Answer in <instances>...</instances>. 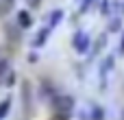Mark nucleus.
Wrapping results in <instances>:
<instances>
[{
	"mask_svg": "<svg viewBox=\"0 0 124 120\" xmlns=\"http://www.w3.org/2000/svg\"><path fill=\"white\" fill-rule=\"evenodd\" d=\"M9 72V61H4V59H0V83L4 81V74Z\"/></svg>",
	"mask_w": 124,
	"mask_h": 120,
	"instance_id": "423d86ee",
	"label": "nucleus"
},
{
	"mask_svg": "<svg viewBox=\"0 0 124 120\" xmlns=\"http://www.w3.org/2000/svg\"><path fill=\"white\" fill-rule=\"evenodd\" d=\"M122 120H124V109H122Z\"/></svg>",
	"mask_w": 124,
	"mask_h": 120,
	"instance_id": "9d476101",
	"label": "nucleus"
},
{
	"mask_svg": "<svg viewBox=\"0 0 124 120\" xmlns=\"http://www.w3.org/2000/svg\"><path fill=\"white\" fill-rule=\"evenodd\" d=\"M54 111L61 120H70L72 111H74V101L70 96H57L54 98Z\"/></svg>",
	"mask_w": 124,
	"mask_h": 120,
	"instance_id": "f257e3e1",
	"label": "nucleus"
},
{
	"mask_svg": "<svg viewBox=\"0 0 124 120\" xmlns=\"http://www.w3.org/2000/svg\"><path fill=\"white\" fill-rule=\"evenodd\" d=\"M92 2H96V0H83V4H81V13H85L87 9H89V4Z\"/></svg>",
	"mask_w": 124,
	"mask_h": 120,
	"instance_id": "0eeeda50",
	"label": "nucleus"
},
{
	"mask_svg": "<svg viewBox=\"0 0 124 120\" xmlns=\"http://www.w3.org/2000/svg\"><path fill=\"white\" fill-rule=\"evenodd\" d=\"M26 4H28L31 9H35V7H39V4H41V0H26Z\"/></svg>",
	"mask_w": 124,
	"mask_h": 120,
	"instance_id": "6e6552de",
	"label": "nucleus"
},
{
	"mask_svg": "<svg viewBox=\"0 0 124 120\" xmlns=\"http://www.w3.org/2000/svg\"><path fill=\"white\" fill-rule=\"evenodd\" d=\"M89 44H92V39H89L87 33H83V31L74 33V37H72V46L76 48V52H87Z\"/></svg>",
	"mask_w": 124,
	"mask_h": 120,
	"instance_id": "f03ea898",
	"label": "nucleus"
},
{
	"mask_svg": "<svg viewBox=\"0 0 124 120\" xmlns=\"http://www.w3.org/2000/svg\"><path fill=\"white\" fill-rule=\"evenodd\" d=\"M61 20H63V11H61V9H57V11L50 15V24H48V28L52 31V26H54V24H59Z\"/></svg>",
	"mask_w": 124,
	"mask_h": 120,
	"instance_id": "20e7f679",
	"label": "nucleus"
},
{
	"mask_svg": "<svg viewBox=\"0 0 124 120\" xmlns=\"http://www.w3.org/2000/svg\"><path fill=\"white\" fill-rule=\"evenodd\" d=\"M120 50H122V52H124V37H122V48H120Z\"/></svg>",
	"mask_w": 124,
	"mask_h": 120,
	"instance_id": "1a4fd4ad",
	"label": "nucleus"
},
{
	"mask_svg": "<svg viewBox=\"0 0 124 120\" xmlns=\"http://www.w3.org/2000/svg\"><path fill=\"white\" fill-rule=\"evenodd\" d=\"M9 107H11V98H7L4 103H0V118H4L9 114Z\"/></svg>",
	"mask_w": 124,
	"mask_h": 120,
	"instance_id": "39448f33",
	"label": "nucleus"
},
{
	"mask_svg": "<svg viewBox=\"0 0 124 120\" xmlns=\"http://www.w3.org/2000/svg\"><path fill=\"white\" fill-rule=\"evenodd\" d=\"M17 24H20L22 28H28V26L33 24V17L28 15V11H20V13H17Z\"/></svg>",
	"mask_w": 124,
	"mask_h": 120,
	"instance_id": "7ed1b4c3",
	"label": "nucleus"
}]
</instances>
